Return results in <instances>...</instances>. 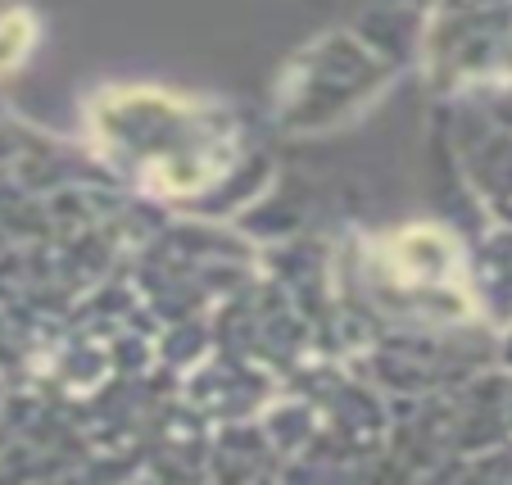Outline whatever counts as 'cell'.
I'll list each match as a JSON object with an SVG mask.
<instances>
[{
  "label": "cell",
  "mask_w": 512,
  "mask_h": 485,
  "mask_svg": "<svg viewBox=\"0 0 512 485\" xmlns=\"http://www.w3.org/2000/svg\"><path fill=\"white\" fill-rule=\"evenodd\" d=\"M10 32H14V23H5V28H0V68H5L14 55H19V50L10 46Z\"/></svg>",
  "instance_id": "1"
}]
</instances>
